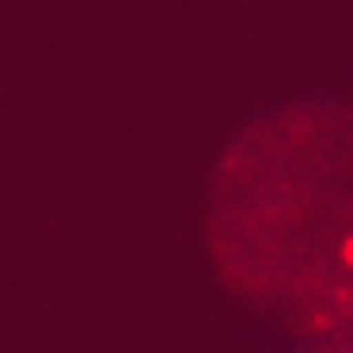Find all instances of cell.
<instances>
[{
	"label": "cell",
	"instance_id": "cell-1",
	"mask_svg": "<svg viewBox=\"0 0 353 353\" xmlns=\"http://www.w3.org/2000/svg\"><path fill=\"white\" fill-rule=\"evenodd\" d=\"M208 246L290 347H334L353 322V101L259 114L214 170Z\"/></svg>",
	"mask_w": 353,
	"mask_h": 353
},
{
	"label": "cell",
	"instance_id": "cell-2",
	"mask_svg": "<svg viewBox=\"0 0 353 353\" xmlns=\"http://www.w3.org/2000/svg\"><path fill=\"white\" fill-rule=\"evenodd\" d=\"M316 353H353V322H347V334H341L334 347H316Z\"/></svg>",
	"mask_w": 353,
	"mask_h": 353
}]
</instances>
